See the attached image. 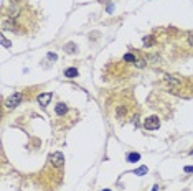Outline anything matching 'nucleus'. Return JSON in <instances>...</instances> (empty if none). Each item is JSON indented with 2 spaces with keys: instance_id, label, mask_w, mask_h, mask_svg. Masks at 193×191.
I'll return each instance as SVG.
<instances>
[{
  "instance_id": "nucleus-1",
  "label": "nucleus",
  "mask_w": 193,
  "mask_h": 191,
  "mask_svg": "<svg viewBox=\"0 0 193 191\" xmlns=\"http://www.w3.org/2000/svg\"><path fill=\"white\" fill-rule=\"evenodd\" d=\"M159 127H160V120L157 115H150V117H147L144 120V128L145 130H157Z\"/></svg>"
},
{
  "instance_id": "nucleus-2",
  "label": "nucleus",
  "mask_w": 193,
  "mask_h": 191,
  "mask_svg": "<svg viewBox=\"0 0 193 191\" xmlns=\"http://www.w3.org/2000/svg\"><path fill=\"white\" fill-rule=\"evenodd\" d=\"M22 97H23V94H22V92H15L13 96H10V97L5 101V105H7L8 109H15L22 102Z\"/></svg>"
},
{
  "instance_id": "nucleus-3",
  "label": "nucleus",
  "mask_w": 193,
  "mask_h": 191,
  "mask_svg": "<svg viewBox=\"0 0 193 191\" xmlns=\"http://www.w3.org/2000/svg\"><path fill=\"white\" fill-rule=\"evenodd\" d=\"M50 161H51L53 166L60 168V166H63V165H64V155L61 153V151H55V153L50 155Z\"/></svg>"
},
{
  "instance_id": "nucleus-4",
  "label": "nucleus",
  "mask_w": 193,
  "mask_h": 191,
  "mask_svg": "<svg viewBox=\"0 0 193 191\" xmlns=\"http://www.w3.org/2000/svg\"><path fill=\"white\" fill-rule=\"evenodd\" d=\"M51 97H53V94H51V92H43V94L38 96V104H40L41 107H46L48 102L51 101Z\"/></svg>"
},
{
  "instance_id": "nucleus-5",
  "label": "nucleus",
  "mask_w": 193,
  "mask_h": 191,
  "mask_svg": "<svg viewBox=\"0 0 193 191\" xmlns=\"http://www.w3.org/2000/svg\"><path fill=\"white\" fill-rule=\"evenodd\" d=\"M163 79L170 84V89H172V91H173V86H180V84H182V79H180L178 76H168V74H167Z\"/></svg>"
},
{
  "instance_id": "nucleus-6",
  "label": "nucleus",
  "mask_w": 193,
  "mask_h": 191,
  "mask_svg": "<svg viewBox=\"0 0 193 191\" xmlns=\"http://www.w3.org/2000/svg\"><path fill=\"white\" fill-rule=\"evenodd\" d=\"M55 112H56L58 115L66 114V112H68V105H66V104H63V102H58L56 107H55Z\"/></svg>"
},
{
  "instance_id": "nucleus-7",
  "label": "nucleus",
  "mask_w": 193,
  "mask_h": 191,
  "mask_svg": "<svg viewBox=\"0 0 193 191\" xmlns=\"http://www.w3.org/2000/svg\"><path fill=\"white\" fill-rule=\"evenodd\" d=\"M64 78H70V79L78 78V69H76V68H68V69H64Z\"/></svg>"
},
{
  "instance_id": "nucleus-8",
  "label": "nucleus",
  "mask_w": 193,
  "mask_h": 191,
  "mask_svg": "<svg viewBox=\"0 0 193 191\" xmlns=\"http://www.w3.org/2000/svg\"><path fill=\"white\" fill-rule=\"evenodd\" d=\"M127 161L129 163H135V161L140 160V153H135V151H132V153H127Z\"/></svg>"
},
{
  "instance_id": "nucleus-9",
  "label": "nucleus",
  "mask_w": 193,
  "mask_h": 191,
  "mask_svg": "<svg viewBox=\"0 0 193 191\" xmlns=\"http://www.w3.org/2000/svg\"><path fill=\"white\" fill-rule=\"evenodd\" d=\"M64 51L70 53V54H74V53L78 51V48H76V45H74V43H68V45L64 46Z\"/></svg>"
},
{
  "instance_id": "nucleus-10",
  "label": "nucleus",
  "mask_w": 193,
  "mask_h": 191,
  "mask_svg": "<svg viewBox=\"0 0 193 191\" xmlns=\"http://www.w3.org/2000/svg\"><path fill=\"white\" fill-rule=\"evenodd\" d=\"M147 171H149L147 166H139L137 170H134V175H137V176H144V175H147Z\"/></svg>"
},
{
  "instance_id": "nucleus-11",
  "label": "nucleus",
  "mask_w": 193,
  "mask_h": 191,
  "mask_svg": "<svg viewBox=\"0 0 193 191\" xmlns=\"http://www.w3.org/2000/svg\"><path fill=\"white\" fill-rule=\"evenodd\" d=\"M124 61L134 63V61H135V54H134V53H126V54H124Z\"/></svg>"
},
{
  "instance_id": "nucleus-12",
  "label": "nucleus",
  "mask_w": 193,
  "mask_h": 191,
  "mask_svg": "<svg viewBox=\"0 0 193 191\" xmlns=\"http://www.w3.org/2000/svg\"><path fill=\"white\" fill-rule=\"evenodd\" d=\"M134 63H135V66L139 69L145 68V59H144V58H135V61H134Z\"/></svg>"
},
{
  "instance_id": "nucleus-13",
  "label": "nucleus",
  "mask_w": 193,
  "mask_h": 191,
  "mask_svg": "<svg viewBox=\"0 0 193 191\" xmlns=\"http://www.w3.org/2000/svg\"><path fill=\"white\" fill-rule=\"evenodd\" d=\"M152 45H153V36H145V38H144V46L149 48V46H152Z\"/></svg>"
},
{
  "instance_id": "nucleus-14",
  "label": "nucleus",
  "mask_w": 193,
  "mask_h": 191,
  "mask_svg": "<svg viewBox=\"0 0 193 191\" xmlns=\"http://www.w3.org/2000/svg\"><path fill=\"white\" fill-rule=\"evenodd\" d=\"M124 114H126V107H119V109H117V117H124Z\"/></svg>"
},
{
  "instance_id": "nucleus-15",
  "label": "nucleus",
  "mask_w": 193,
  "mask_h": 191,
  "mask_svg": "<svg viewBox=\"0 0 193 191\" xmlns=\"http://www.w3.org/2000/svg\"><path fill=\"white\" fill-rule=\"evenodd\" d=\"M2 43H4V46H5V48H10V45H12V43L8 41L7 38H5V36H2Z\"/></svg>"
},
{
  "instance_id": "nucleus-16",
  "label": "nucleus",
  "mask_w": 193,
  "mask_h": 191,
  "mask_svg": "<svg viewBox=\"0 0 193 191\" xmlns=\"http://www.w3.org/2000/svg\"><path fill=\"white\" fill-rule=\"evenodd\" d=\"M188 45H190V46H193V31H192V33H188Z\"/></svg>"
},
{
  "instance_id": "nucleus-17",
  "label": "nucleus",
  "mask_w": 193,
  "mask_h": 191,
  "mask_svg": "<svg viewBox=\"0 0 193 191\" xmlns=\"http://www.w3.org/2000/svg\"><path fill=\"white\" fill-rule=\"evenodd\" d=\"M48 59H51V61H56V54H55V53H48Z\"/></svg>"
},
{
  "instance_id": "nucleus-18",
  "label": "nucleus",
  "mask_w": 193,
  "mask_h": 191,
  "mask_svg": "<svg viewBox=\"0 0 193 191\" xmlns=\"http://www.w3.org/2000/svg\"><path fill=\"white\" fill-rule=\"evenodd\" d=\"M183 170H185V173H193V166H185Z\"/></svg>"
},
{
  "instance_id": "nucleus-19",
  "label": "nucleus",
  "mask_w": 193,
  "mask_h": 191,
  "mask_svg": "<svg viewBox=\"0 0 193 191\" xmlns=\"http://www.w3.org/2000/svg\"><path fill=\"white\" fill-rule=\"evenodd\" d=\"M112 10H114V5H112V3H109V5H107V12H112Z\"/></svg>"
},
{
  "instance_id": "nucleus-20",
  "label": "nucleus",
  "mask_w": 193,
  "mask_h": 191,
  "mask_svg": "<svg viewBox=\"0 0 193 191\" xmlns=\"http://www.w3.org/2000/svg\"><path fill=\"white\" fill-rule=\"evenodd\" d=\"M152 191H159V186H157V184H155V186L152 188Z\"/></svg>"
},
{
  "instance_id": "nucleus-21",
  "label": "nucleus",
  "mask_w": 193,
  "mask_h": 191,
  "mask_svg": "<svg viewBox=\"0 0 193 191\" xmlns=\"http://www.w3.org/2000/svg\"><path fill=\"white\" fill-rule=\"evenodd\" d=\"M190 155H193V150H192V151H190Z\"/></svg>"
},
{
  "instance_id": "nucleus-22",
  "label": "nucleus",
  "mask_w": 193,
  "mask_h": 191,
  "mask_svg": "<svg viewBox=\"0 0 193 191\" xmlns=\"http://www.w3.org/2000/svg\"><path fill=\"white\" fill-rule=\"evenodd\" d=\"M104 191H111V190H104Z\"/></svg>"
}]
</instances>
